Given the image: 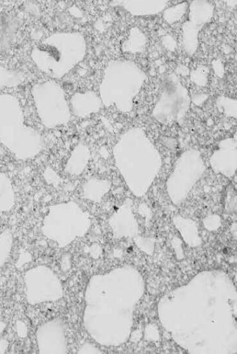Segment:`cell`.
Segmentation results:
<instances>
[{"label": "cell", "instance_id": "6da1fadb", "mask_svg": "<svg viewBox=\"0 0 237 354\" xmlns=\"http://www.w3.org/2000/svg\"><path fill=\"white\" fill-rule=\"evenodd\" d=\"M115 165L130 191L144 194L162 167V157L144 129L133 127L123 133L113 148Z\"/></svg>", "mask_w": 237, "mask_h": 354}, {"label": "cell", "instance_id": "7a4b0ae2", "mask_svg": "<svg viewBox=\"0 0 237 354\" xmlns=\"http://www.w3.org/2000/svg\"><path fill=\"white\" fill-rule=\"evenodd\" d=\"M87 45L79 32H56L32 48L30 57L36 67L48 77L60 79L85 57Z\"/></svg>", "mask_w": 237, "mask_h": 354}, {"label": "cell", "instance_id": "3957f363", "mask_svg": "<svg viewBox=\"0 0 237 354\" xmlns=\"http://www.w3.org/2000/svg\"><path fill=\"white\" fill-rule=\"evenodd\" d=\"M0 143L21 160L34 158L45 146L39 131L25 122L19 100L9 93H0Z\"/></svg>", "mask_w": 237, "mask_h": 354}, {"label": "cell", "instance_id": "277c9868", "mask_svg": "<svg viewBox=\"0 0 237 354\" xmlns=\"http://www.w3.org/2000/svg\"><path fill=\"white\" fill-rule=\"evenodd\" d=\"M147 80L146 74L135 62L113 59L104 68L99 96L106 107L115 106L122 113L131 112L134 100Z\"/></svg>", "mask_w": 237, "mask_h": 354}, {"label": "cell", "instance_id": "5b68a950", "mask_svg": "<svg viewBox=\"0 0 237 354\" xmlns=\"http://www.w3.org/2000/svg\"><path fill=\"white\" fill-rule=\"evenodd\" d=\"M90 219L75 201H66L50 205L45 215L41 232L59 248H65L88 230Z\"/></svg>", "mask_w": 237, "mask_h": 354}, {"label": "cell", "instance_id": "8992f818", "mask_svg": "<svg viewBox=\"0 0 237 354\" xmlns=\"http://www.w3.org/2000/svg\"><path fill=\"white\" fill-rule=\"evenodd\" d=\"M30 94L37 116L45 127L53 129L70 122L71 111L66 93L55 80L34 84Z\"/></svg>", "mask_w": 237, "mask_h": 354}, {"label": "cell", "instance_id": "52a82bcc", "mask_svg": "<svg viewBox=\"0 0 237 354\" xmlns=\"http://www.w3.org/2000/svg\"><path fill=\"white\" fill-rule=\"evenodd\" d=\"M191 102L189 91L179 77L176 73H169L163 80L152 115L164 125L180 122L189 111Z\"/></svg>", "mask_w": 237, "mask_h": 354}, {"label": "cell", "instance_id": "ba28073f", "mask_svg": "<svg viewBox=\"0 0 237 354\" xmlns=\"http://www.w3.org/2000/svg\"><path fill=\"white\" fill-rule=\"evenodd\" d=\"M205 171L206 165L198 150L189 149L183 151L166 181L167 192L173 203L184 200Z\"/></svg>", "mask_w": 237, "mask_h": 354}, {"label": "cell", "instance_id": "9c48e42d", "mask_svg": "<svg viewBox=\"0 0 237 354\" xmlns=\"http://www.w3.org/2000/svg\"><path fill=\"white\" fill-rule=\"evenodd\" d=\"M23 281L26 299L30 305L57 301L64 296L61 280L47 266L39 265L29 269Z\"/></svg>", "mask_w": 237, "mask_h": 354}, {"label": "cell", "instance_id": "30bf717a", "mask_svg": "<svg viewBox=\"0 0 237 354\" xmlns=\"http://www.w3.org/2000/svg\"><path fill=\"white\" fill-rule=\"evenodd\" d=\"M188 10V19L182 26V37L185 52L192 55L198 46L199 32L213 17L214 6L209 0H193Z\"/></svg>", "mask_w": 237, "mask_h": 354}, {"label": "cell", "instance_id": "8fae6325", "mask_svg": "<svg viewBox=\"0 0 237 354\" xmlns=\"http://www.w3.org/2000/svg\"><path fill=\"white\" fill-rule=\"evenodd\" d=\"M35 336L39 353H68L66 326L60 318H54L41 324L37 327Z\"/></svg>", "mask_w": 237, "mask_h": 354}, {"label": "cell", "instance_id": "7c38bea8", "mask_svg": "<svg viewBox=\"0 0 237 354\" xmlns=\"http://www.w3.org/2000/svg\"><path fill=\"white\" fill-rule=\"evenodd\" d=\"M209 165L216 174L232 178L237 169V139L234 137L221 140L209 158Z\"/></svg>", "mask_w": 237, "mask_h": 354}, {"label": "cell", "instance_id": "4fadbf2b", "mask_svg": "<svg viewBox=\"0 0 237 354\" xmlns=\"http://www.w3.org/2000/svg\"><path fill=\"white\" fill-rule=\"evenodd\" d=\"M102 100L95 92H75L70 99L71 113L81 118L98 113L102 106Z\"/></svg>", "mask_w": 237, "mask_h": 354}, {"label": "cell", "instance_id": "5bb4252c", "mask_svg": "<svg viewBox=\"0 0 237 354\" xmlns=\"http://www.w3.org/2000/svg\"><path fill=\"white\" fill-rule=\"evenodd\" d=\"M134 16H149L162 11L169 0H111Z\"/></svg>", "mask_w": 237, "mask_h": 354}, {"label": "cell", "instance_id": "9a60e30c", "mask_svg": "<svg viewBox=\"0 0 237 354\" xmlns=\"http://www.w3.org/2000/svg\"><path fill=\"white\" fill-rule=\"evenodd\" d=\"M91 151L84 143L79 142L71 151L64 166L65 173L72 176L81 175L87 167Z\"/></svg>", "mask_w": 237, "mask_h": 354}, {"label": "cell", "instance_id": "2e32d148", "mask_svg": "<svg viewBox=\"0 0 237 354\" xmlns=\"http://www.w3.org/2000/svg\"><path fill=\"white\" fill-rule=\"evenodd\" d=\"M18 24L10 15L0 12V53L8 50L16 38Z\"/></svg>", "mask_w": 237, "mask_h": 354}, {"label": "cell", "instance_id": "e0dca14e", "mask_svg": "<svg viewBox=\"0 0 237 354\" xmlns=\"http://www.w3.org/2000/svg\"><path fill=\"white\" fill-rule=\"evenodd\" d=\"M111 187V182L108 179L95 177L86 180L82 186V193L84 198L94 202L101 201Z\"/></svg>", "mask_w": 237, "mask_h": 354}, {"label": "cell", "instance_id": "ac0fdd59", "mask_svg": "<svg viewBox=\"0 0 237 354\" xmlns=\"http://www.w3.org/2000/svg\"><path fill=\"white\" fill-rule=\"evenodd\" d=\"M15 204V193L9 177L0 170V212H8Z\"/></svg>", "mask_w": 237, "mask_h": 354}, {"label": "cell", "instance_id": "d6986e66", "mask_svg": "<svg viewBox=\"0 0 237 354\" xmlns=\"http://www.w3.org/2000/svg\"><path fill=\"white\" fill-rule=\"evenodd\" d=\"M25 80L23 72L0 66V89L19 86Z\"/></svg>", "mask_w": 237, "mask_h": 354}, {"label": "cell", "instance_id": "ffe728a7", "mask_svg": "<svg viewBox=\"0 0 237 354\" xmlns=\"http://www.w3.org/2000/svg\"><path fill=\"white\" fill-rule=\"evenodd\" d=\"M216 106L225 115L236 119L237 101L236 99L220 95L216 99Z\"/></svg>", "mask_w": 237, "mask_h": 354}, {"label": "cell", "instance_id": "44dd1931", "mask_svg": "<svg viewBox=\"0 0 237 354\" xmlns=\"http://www.w3.org/2000/svg\"><path fill=\"white\" fill-rule=\"evenodd\" d=\"M13 244V236L9 229L4 230L0 234V268L8 259Z\"/></svg>", "mask_w": 237, "mask_h": 354}, {"label": "cell", "instance_id": "7402d4cb", "mask_svg": "<svg viewBox=\"0 0 237 354\" xmlns=\"http://www.w3.org/2000/svg\"><path fill=\"white\" fill-rule=\"evenodd\" d=\"M187 9L188 6L187 3H181L165 10L163 17L167 23L173 24L176 21H178L182 17V15H184Z\"/></svg>", "mask_w": 237, "mask_h": 354}, {"label": "cell", "instance_id": "603a6c76", "mask_svg": "<svg viewBox=\"0 0 237 354\" xmlns=\"http://www.w3.org/2000/svg\"><path fill=\"white\" fill-rule=\"evenodd\" d=\"M208 69L205 66H199L190 74L191 82L199 86H205L208 82Z\"/></svg>", "mask_w": 237, "mask_h": 354}, {"label": "cell", "instance_id": "cb8c5ba5", "mask_svg": "<svg viewBox=\"0 0 237 354\" xmlns=\"http://www.w3.org/2000/svg\"><path fill=\"white\" fill-rule=\"evenodd\" d=\"M43 175L46 183L48 184H59L60 180L59 176L53 169L50 167L46 169L43 173Z\"/></svg>", "mask_w": 237, "mask_h": 354}, {"label": "cell", "instance_id": "d4e9b609", "mask_svg": "<svg viewBox=\"0 0 237 354\" xmlns=\"http://www.w3.org/2000/svg\"><path fill=\"white\" fill-rule=\"evenodd\" d=\"M32 256L28 252L23 250L20 253L18 261L16 263L17 268L21 267L23 264L31 261Z\"/></svg>", "mask_w": 237, "mask_h": 354}, {"label": "cell", "instance_id": "484cf974", "mask_svg": "<svg viewBox=\"0 0 237 354\" xmlns=\"http://www.w3.org/2000/svg\"><path fill=\"white\" fill-rule=\"evenodd\" d=\"M70 254H64L60 261V268L63 272H67L71 266V259Z\"/></svg>", "mask_w": 237, "mask_h": 354}, {"label": "cell", "instance_id": "4316f807", "mask_svg": "<svg viewBox=\"0 0 237 354\" xmlns=\"http://www.w3.org/2000/svg\"><path fill=\"white\" fill-rule=\"evenodd\" d=\"M16 326L18 335L21 337H26L28 333V328L26 325L21 321H17Z\"/></svg>", "mask_w": 237, "mask_h": 354}, {"label": "cell", "instance_id": "83f0119b", "mask_svg": "<svg viewBox=\"0 0 237 354\" xmlns=\"http://www.w3.org/2000/svg\"><path fill=\"white\" fill-rule=\"evenodd\" d=\"M79 353H100L99 351L97 350L92 345L86 344L80 347L78 351Z\"/></svg>", "mask_w": 237, "mask_h": 354}, {"label": "cell", "instance_id": "f1b7e54d", "mask_svg": "<svg viewBox=\"0 0 237 354\" xmlns=\"http://www.w3.org/2000/svg\"><path fill=\"white\" fill-rule=\"evenodd\" d=\"M207 98V95L206 94H198L193 96V101L196 104L199 105L202 104Z\"/></svg>", "mask_w": 237, "mask_h": 354}, {"label": "cell", "instance_id": "f546056e", "mask_svg": "<svg viewBox=\"0 0 237 354\" xmlns=\"http://www.w3.org/2000/svg\"><path fill=\"white\" fill-rule=\"evenodd\" d=\"M8 346V342L6 339H0V353H5Z\"/></svg>", "mask_w": 237, "mask_h": 354}, {"label": "cell", "instance_id": "4dcf8cb0", "mask_svg": "<svg viewBox=\"0 0 237 354\" xmlns=\"http://www.w3.org/2000/svg\"><path fill=\"white\" fill-rule=\"evenodd\" d=\"M224 1L228 6L235 7L236 5V0H222Z\"/></svg>", "mask_w": 237, "mask_h": 354}, {"label": "cell", "instance_id": "1f68e13d", "mask_svg": "<svg viewBox=\"0 0 237 354\" xmlns=\"http://www.w3.org/2000/svg\"><path fill=\"white\" fill-rule=\"evenodd\" d=\"M5 328H6V324L4 322L0 321V333H1L3 332V330L5 329Z\"/></svg>", "mask_w": 237, "mask_h": 354}]
</instances>
